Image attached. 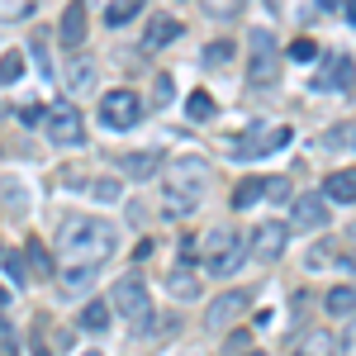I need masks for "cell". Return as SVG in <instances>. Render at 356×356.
<instances>
[{
    "instance_id": "cell-1",
    "label": "cell",
    "mask_w": 356,
    "mask_h": 356,
    "mask_svg": "<svg viewBox=\"0 0 356 356\" xmlns=\"http://www.w3.org/2000/svg\"><path fill=\"white\" fill-rule=\"evenodd\" d=\"M62 257L72 261V266H81V271H95L100 261H110V252L119 247V233H114V223L105 219H72L62 228Z\"/></svg>"
},
{
    "instance_id": "cell-2",
    "label": "cell",
    "mask_w": 356,
    "mask_h": 356,
    "mask_svg": "<svg viewBox=\"0 0 356 356\" xmlns=\"http://www.w3.org/2000/svg\"><path fill=\"white\" fill-rule=\"evenodd\" d=\"M204 181H209V166L200 157H176L166 162V176H162V191H166V214H191L204 195Z\"/></svg>"
},
{
    "instance_id": "cell-3",
    "label": "cell",
    "mask_w": 356,
    "mask_h": 356,
    "mask_svg": "<svg viewBox=\"0 0 356 356\" xmlns=\"http://www.w3.org/2000/svg\"><path fill=\"white\" fill-rule=\"evenodd\" d=\"M247 238L243 228H209L204 238V271L209 275H233L247 261Z\"/></svg>"
},
{
    "instance_id": "cell-4",
    "label": "cell",
    "mask_w": 356,
    "mask_h": 356,
    "mask_svg": "<svg viewBox=\"0 0 356 356\" xmlns=\"http://www.w3.org/2000/svg\"><path fill=\"white\" fill-rule=\"evenodd\" d=\"M110 309L119 314V318H129L134 328H143V323H147V314H152V300H147V285H143V275H124V280H114Z\"/></svg>"
},
{
    "instance_id": "cell-5",
    "label": "cell",
    "mask_w": 356,
    "mask_h": 356,
    "mask_svg": "<svg viewBox=\"0 0 356 356\" xmlns=\"http://www.w3.org/2000/svg\"><path fill=\"white\" fill-rule=\"evenodd\" d=\"M138 119H143V100H138L134 90H110V95H100V124H105L110 134H129Z\"/></svg>"
},
{
    "instance_id": "cell-6",
    "label": "cell",
    "mask_w": 356,
    "mask_h": 356,
    "mask_svg": "<svg viewBox=\"0 0 356 356\" xmlns=\"http://www.w3.org/2000/svg\"><path fill=\"white\" fill-rule=\"evenodd\" d=\"M252 67H247V81L257 86H275V76H280V57H275V38L266 33V29H252Z\"/></svg>"
},
{
    "instance_id": "cell-7",
    "label": "cell",
    "mask_w": 356,
    "mask_h": 356,
    "mask_svg": "<svg viewBox=\"0 0 356 356\" xmlns=\"http://www.w3.org/2000/svg\"><path fill=\"white\" fill-rule=\"evenodd\" d=\"M290 143V129H261V124H252L243 138H233V162H252V157H266V152H275V147H285Z\"/></svg>"
},
{
    "instance_id": "cell-8",
    "label": "cell",
    "mask_w": 356,
    "mask_h": 356,
    "mask_svg": "<svg viewBox=\"0 0 356 356\" xmlns=\"http://www.w3.org/2000/svg\"><path fill=\"white\" fill-rule=\"evenodd\" d=\"M43 129H48V138L57 147H81V138H86V124H81L76 105H53L48 119H43Z\"/></svg>"
},
{
    "instance_id": "cell-9",
    "label": "cell",
    "mask_w": 356,
    "mask_h": 356,
    "mask_svg": "<svg viewBox=\"0 0 356 356\" xmlns=\"http://www.w3.org/2000/svg\"><path fill=\"white\" fill-rule=\"evenodd\" d=\"M247 238H252L247 252H252L261 266H271V261H280V252H285V243H290V228H285V223H261V228H252Z\"/></svg>"
},
{
    "instance_id": "cell-10",
    "label": "cell",
    "mask_w": 356,
    "mask_h": 356,
    "mask_svg": "<svg viewBox=\"0 0 356 356\" xmlns=\"http://www.w3.org/2000/svg\"><path fill=\"white\" fill-rule=\"evenodd\" d=\"M295 228L300 233H323L328 228V200L323 195H300L295 200Z\"/></svg>"
},
{
    "instance_id": "cell-11",
    "label": "cell",
    "mask_w": 356,
    "mask_h": 356,
    "mask_svg": "<svg viewBox=\"0 0 356 356\" xmlns=\"http://www.w3.org/2000/svg\"><path fill=\"white\" fill-rule=\"evenodd\" d=\"M247 304H252V300H247V290H228V295H219V300L209 304V328L223 332V328H228V323H233V318L247 309Z\"/></svg>"
},
{
    "instance_id": "cell-12",
    "label": "cell",
    "mask_w": 356,
    "mask_h": 356,
    "mask_svg": "<svg viewBox=\"0 0 356 356\" xmlns=\"http://www.w3.org/2000/svg\"><path fill=\"white\" fill-rule=\"evenodd\" d=\"M176 38H181V19L176 15H152L147 33H143V48H171Z\"/></svg>"
},
{
    "instance_id": "cell-13",
    "label": "cell",
    "mask_w": 356,
    "mask_h": 356,
    "mask_svg": "<svg viewBox=\"0 0 356 356\" xmlns=\"http://www.w3.org/2000/svg\"><path fill=\"white\" fill-rule=\"evenodd\" d=\"M323 200H332V204H352L356 200V166H342V171H332L328 181H323Z\"/></svg>"
},
{
    "instance_id": "cell-14",
    "label": "cell",
    "mask_w": 356,
    "mask_h": 356,
    "mask_svg": "<svg viewBox=\"0 0 356 356\" xmlns=\"http://www.w3.org/2000/svg\"><path fill=\"white\" fill-rule=\"evenodd\" d=\"M352 76V57H323V72L314 76V90H342Z\"/></svg>"
},
{
    "instance_id": "cell-15",
    "label": "cell",
    "mask_w": 356,
    "mask_h": 356,
    "mask_svg": "<svg viewBox=\"0 0 356 356\" xmlns=\"http://www.w3.org/2000/svg\"><path fill=\"white\" fill-rule=\"evenodd\" d=\"M62 43L67 48H81L86 43V5H67L62 10Z\"/></svg>"
},
{
    "instance_id": "cell-16",
    "label": "cell",
    "mask_w": 356,
    "mask_h": 356,
    "mask_svg": "<svg viewBox=\"0 0 356 356\" xmlns=\"http://www.w3.org/2000/svg\"><path fill=\"white\" fill-rule=\"evenodd\" d=\"M67 90H72V95L95 90V62H90V57H76V62L67 67Z\"/></svg>"
},
{
    "instance_id": "cell-17",
    "label": "cell",
    "mask_w": 356,
    "mask_h": 356,
    "mask_svg": "<svg viewBox=\"0 0 356 356\" xmlns=\"http://www.w3.org/2000/svg\"><path fill=\"white\" fill-rule=\"evenodd\" d=\"M290 356H337V347H332V337L328 332H304L300 337V347Z\"/></svg>"
},
{
    "instance_id": "cell-18",
    "label": "cell",
    "mask_w": 356,
    "mask_h": 356,
    "mask_svg": "<svg viewBox=\"0 0 356 356\" xmlns=\"http://www.w3.org/2000/svg\"><path fill=\"white\" fill-rule=\"evenodd\" d=\"M81 328L86 332H105L110 328V300H90L81 309Z\"/></svg>"
},
{
    "instance_id": "cell-19",
    "label": "cell",
    "mask_w": 356,
    "mask_h": 356,
    "mask_svg": "<svg viewBox=\"0 0 356 356\" xmlns=\"http://www.w3.org/2000/svg\"><path fill=\"white\" fill-rule=\"evenodd\" d=\"M257 200H266V176H252V181H243V186L233 191V209H252Z\"/></svg>"
},
{
    "instance_id": "cell-20",
    "label": "cell",
    "mask_w": 356,
    "mask_h": 356,
    "mask_svg": "<svg viewBox=\"0 0 356 356\" xmlns=\"http://www.w3.org/2000/svg\"><path fill=\"white\" fill-rule=\"evenodd\" d=\"M328 314H332V318H352V314H356V290H352V285L328 290Z\"/></svg>"
},
{
    "instance_id": "cell-21",
    "label": "cell",
    "mask_w": 356,
    "mask_h": 356,
    "mask_svg": "<svg viewBox=\"0 0 356 356\" xmlns=\"http://www.w3.org/2000/svg\"><path fill=\"white\" fill-rule=\"evenodd\" d=\"M186 110H191V119H200V124H209V119L219 114V105H214V95H209V90H191Z\"/></svg>"
},
{
    "instance_id": "cell-22",
    "label": "cell",
    "mask_w": 356,
    "mask_h": 356,
    "mask_svg": "<svg viewBox=\"0 0 356 356\" xmlns=\"http://www.w3.org/2000/svg\"><path fill=\"white\" fill-rule=\"evenodd\" d=\"M138 15H143V0H114L110 10H105V19H110V29L129 24V19H138Z\"/></svg>"
},
{
    "instance_id": "cell-23",
    "label": "cell",
    "mask_w": 356,
    "mask_h": 356,
    "mask_svg": "<svg viewBox=\"0 0 356 356\" xmlns=\"http://www.w3.org/2000/svg\"><path fill=\"white\" fill-rule=\"evenodd\" d=\"M24 76V53H5L0 57V86H15Z\"/></svg>"
},
{
    "instance_id": "cell-24",
    "label": "cell",
    "mask_w": 356,
    "mask_h": 356,
    "mask_svg": "<svg viewBox=\"0 0 356 356\" xmlns=\"http://www.w3.org/2000/svg\"><path fill=\"white\" fill-rule=\"evenodd\" d=\"M171 295L195 300V295H200V280H195V275H186V266H176V271H171Z\"/></svg>"
},
{
    "instance_id": "cell-25",
    "label": "cell",
    "mask_w": 356,
    "mask_h": 356,
    "mask_svg": "<svg viewBox=\"0 0 356 356\" xmlns=\"http://www.w3.org/2000/svg\"><path fill=\"white\" fill-rule=\"evenodd\" d=\"M29 275H38V280L53 275V261H48V252H43L38 243H29Z\"/></svg>"
},
{
    "instance_id": "cell-26",
    "label": "cell",
    "mask_w": 356,
    "mask_h": 356,
    "mask_svg": "<svg viewBox=\"0 0 356 356\" xmlns=\"http://www.w3.org/2000/svg\"><path fill=\"white\" fill-rule=\"evenodd\" d=\"M323 147H352L356 152V124L352 129H328V134H323Z\"/></svg>"
},
{
    "instance_id": "cell-27",
    "label": "cell",
    "mask_w": 356,
    "mask_h": 356,
    "mask_svg": "<svg viewBox=\"0 0 356 356\" xmlns=\"http://www.w3.org/2000/svg\"><path fill=\"white\" fill-rule=\"evenodd\" d=\"M152 166H157V157L147 162V152H129V157H124V171H129V176H152Z\"/></svg>"
},
{
    "instance_id": "cell-28",
    "label": "cell",
    "mask_w": 356,
    "mask_h": 356,
    "mask_svg": "<svg viewBox=\"0 0 356 356\" xmlns=\"http://www.w3.org/2000/svg\"><path fill=\"white\" fill-rule=\"evenodd\" d=\"M228 57H233V43H228V38H214V43L204 48V62H209V67H219V62H228Z\"/></svg>"
},
{
    "instance_id": "cell-29",
    "label": "cell",
    "mask_w": 356,
    "mask_h": 356,
    "mask_svg": "<svg viewBox=\"0 0 356 356\" xmlns=\"http://www.w3.org/2000/svg\"><path fill=\"white\" fill-rule=\"evenodd\" d=\"M290 57H295V62H314V57H318V43H314V38H295V43H290Z\"/></svg>"
},
{
    "instance_id": "cell-30",
    "label": "cell",
    "mask_w": 356,
    "mask_h": 356,
    "mask_svg": "<svg viewBox=\"0 0 356 356\" xmlns=\"http://www.w3.org/2000/svg\"><path fill=\"white\" fill-rule=\"evenodd\" d=\"M5 271H10L15 285H29V271H24V261H19V252H5Z\"/></svg>"
},
{
    "instance_id": "cell-31",
    "label": "cell",
    "mask_w": 356,
    "mask_h": 356,
    "mask_svg": "<svg viewBox=\"0 0 356 356\" xmlns=\"http://www.w3.org/2000/svg\"><path fill=\"white\" fill-rule=\"evenodd\" d=\"M266 200H290V181L285 176H266Z\"/></svg>"
},
{
    "instance_id": "cell-32",
    "label": "cell",
    "mask_w": 356,
    "mask_h": 356,
    "mask_svg": "<svg viewBox=\"0 0 356 356\" xmlns=\"http://www.w3.org/2000/svg\"><path fill=\"white\" fill-rule=\"evenodd\" d=\"M90 275H95V271H81V266H67V275H62V280H67V290H86V285H90Z\"/></svg>"
},
{
    "instance_id": "cell-33",
    "label": "cell",
    "mask_w": 356,
    "mask_h": 356,
    "mask_svg": "<svg viewBox=\"0 0 356 356\" xmlns=\"http://www.w3.org/2000/svg\"><path fill=\"white\" fill-rule=\"evenodd\" d=\"M342 356H356V318L342 328Z\"/></svg>"
},
{
    "instance_id": "cell-34",
    "label": "cell",
    "mask_w": 356,
    "mask_h": 356,
    "mask_svg": "<svg viewBox=\"0 0 356 356\" xmlns=\"http://www.w3.org/2000/svg\"><path fill=\"white\" fill-rule=\"evenodd\" d=\"M171 100V76H157V90H152V105H166Z\"/></svg>"
},
{
    "instance_id": "cell-35",
    "label": "cell",
    "mask_w": 356,
    "mask_h": 356,
    "mask_svg": "<svg viewBox=\"0 0 356 356\" xmlns=\"http://www.w3.org/2000/svg\"><path fill=\"white\" fill-rule=\"evenodd\" d=\"M19 119H24V124H43V119H48V110H43V105H24V110H19Z\"/></svg>"
},
{
    "instance_id": "cell-36",
    "label": "cell",
    "mask_w": 356,
    "mask_h": 356,
    "mask_svg": "<svg viewBox=\"0 0 356 356\" xmlns=\"http://www.w3.org/2000/svg\"><path fill=\"white\" fill-rule=\"evenodd\" d=\"M29 53H33V62H38V72H53V67H48V48H43V43H33Z\"/></svg>"
},
{
    "instance_id": "cell-37",
    "label": "cell",
    "mask_w": 356,
    "mask_h": 356,
    "mask_svg": "<svg viewBox=\"0 0 356 356\" xmlns=\"http://www.w3.org/2000/svg\"><path fill=\"white\" fill-rule=\"evenodd\" d=\"M0 356H15V337H10L5 323H0Z\"/></svg>"
},
{
    "instance_id": "cell-38",
    "label": "cell",
    "mask_w": 356,
    "mask_h": 356,
    "mask_svg": "<svg viewBox=\"0 0 356 356\" xmlns=\"http://www.w3.org/2000/svg\"><path fill=\"white\" fill-rule=\"evenodd\" d=\"M114 195H119V186H110V181H100V186H95V200H114Z\"/></svg>"
},
{
    "instance_id": "cell-39",
    "label": "cell",
    "mask_w": 356,
    "mask_h": 356,
    "mask_svg": "<svg viewBox=\"0 0 356 356\" xmlns=\"http://www.w3.org/2000/svg\"><path fill=\"white\" fill-rule=\"evenodd\" d=\"M347 19H352V24H356V5H347Z\"/></svg>"
},
{
    "instance_id": "cell-40",
    "label": "cell",
    "mask_w": 356,
    "mask_h": 356,
    "mask_svg": "<svg viewBox=\"0 0 356 356\" xmlns=\"http://www.w3.org/2000/svg\"><path fill=\"white\" fill-rule=\"evenodd\" d=\"M5 304H10V295H5V290H0V309H5Z\"/></svg>"
},
{
    "instance_id": "cell-41",
    "label": "cell",
    "mask_w": 356,
    "mask_h": 356,
    "mask_svg": "<svg viewBox=\"0 0 356 356\" xmlns=\"http://www.w3.org/2000/svg\"><path fill=\"white\" fill-rule=\"evenodd\" d=\"M247 356H266V352H247Z\"/></svg>"
},
{
    "instance_id": "cell-42",
    "label": "cell",
    "mask_w": 356,
    "mask_h": 356,
    "mask_svg": "<svg viewBox=\"0 0 356 356\" xmlns=\"http://www.w3.org/2000/svg\"><path fill=\"white\" fill-rule=\"evenodd\" d=\"M90 356H95V352H90Z\"/></svg>"
}]
</instances>
